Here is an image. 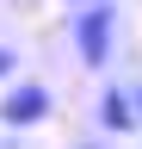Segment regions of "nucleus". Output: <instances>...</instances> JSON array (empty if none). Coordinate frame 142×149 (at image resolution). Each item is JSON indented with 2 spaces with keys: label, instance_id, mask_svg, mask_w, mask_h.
Listing matches in <instances>:
<instances>
[{
  "label": "nucleus",
  "instance_id": "nucleus-4",
  "mask_svg": "<svg viewBox=\"0 0 142 149\" xmlns=\"http://www.w3.org/2000/svg\"><path fill=\"white\" fill-rule=\"evenodd\" d=\"M12 68H19V56H12L6 44H0V81H6V74H12Z\"/></svg>",
  "mask_w": 142,
  "mask_h": 149
},
{
  "label": "nucleus",
  "instance_id": "nucleus-1",
  "mask_svg": "<svg viewBox=\"0 0 142 149\" xmlns=\"http://www.w3.org/2000/svg\"><path fill=\"white\" fill-rule=\"evenodd\" d=\"M68 44H74L80 68H105L117 50V6L111 0H86V6L68 19Z\"/></svg>",
  "mask_w": 142,
  "mask_h": 149
},
{
  "label": "nucleus",
  "instance_id": "nucleus-6",
  "mask_svg": "<svg viewBox=\"0 0 142 149\" xmlns=\"http://www.w3.org/2000/svg\"><path fill=\"white\" fill-rule=\"evenodd\" d=\"M74 6H86V0H74Z\"/></svg>",
  "mask_w": 142,
  "mask_h": 149
},
{
  "label": "nucleus",
  "instance_id": "nucleus-3",
  "mask_svg": "<svg viewBox=\"0 0 142 149\" xmlns=\"http://www.w3.org/2000/svg\"><path fill=\"white\" fill-rule=\"evenodd\" d=\"M99 124L117 130V137L136 130V100H130V87H105V93H99Z\"/></svg>",
  "mask_w": 142,
  "mask_h": 149
},
{
  "label": "nucleus",
  "instance_id": "nucleus-2",
  "mask_svg": "<svg viewBox=\"0 0 142 149\" xmlns=\"http://www.w3.org/2000/svg\"><path fill=\"white\" fill-rule=\"evenodd\" d=\"M49 112H56V93H49L43 81H12V87H6V100H0V124L31 130V124H43Z\"/></svg>",
  "mask_w": 142,
  "mask_h": 149
},
{
  "label": "nucleus",
  "instance_id": "nucleus-5",
  "mask_svg": "<svg viewBox=\"0 0 142 149\" xmlns=\"http://www.w3.org/2000/svg\"><path fill=\"white\" fill-rule=\"evenodd\" d=\"M130 100H136V124H142V87H130Z\"/></svg>",
  "mask_w": 142,
  "mask_h": 149
}]
</instances>
